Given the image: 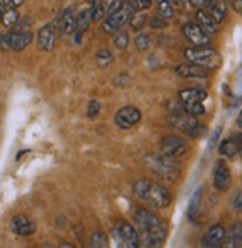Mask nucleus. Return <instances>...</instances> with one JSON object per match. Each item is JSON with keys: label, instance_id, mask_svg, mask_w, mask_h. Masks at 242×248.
<instances>
[{"label": "nucleus", "instance_id": "nucleus-35", "mask_svg": "<svg viewBox=\"0 0 242 248\" xmlns=\"http://www.w3.org/2000/svg\"><path fill=\"white\" fill-rule=\"evenodd\" d=\"M151 27L152 29H163V27H166L167 24L165 23V20L163 18H160V16H155V18H151Z\"/></svg>", "mask_w": 242, "mask_h": 248}, {"label": "nucleus", "instance_id": "nucleus-28", "mask_svg": "<svg viewBox=\"0 0 242 248\" xmlns=\"http://www.w3.org/2000/svg\"><path fill=\"white\" fill-rule=\"evenodd\" d=\"M135 45H136L137 49H141V51L148 49L150 45H151V38H150V34H147V33L137 34L136 39H135Z\"/></svg>", "mask_w": 242, "mask_h": 248}, {"label": "nucleus", "instance_id": "nucleus-22", "mask_svg": "<svg viewBox=\"0 0 242 248\" xmlns=\"http://www.w3.org/2000/svg\"><path fill=\"white\" fill-rule=\"evenodd\" d=\"M93 18H91V9L87 8V9H82L78 16L75 18V24H76V29L79 30V33H84L90 29V24H91Z\"/></svg>", "mask_w": 242, "mask_h": 248}, {"label": "nucleus", "instance_id": "nucleus-13", "mask_svg": "<svg viewBox=\"0 0 242 248\" xmlns=\"http://www.w3.org/2000/svg\"><path fill=\"white\" fill-rule=\"evenodd\" d=\"M11 227H12V232L16 233V235H20V236H29V235L36 232V226H34V223L30 221L24 216L15 217L11 221Z\"/></svg>", "mask_w": 242, "mask_h": 248}, {"label": "nucleus", "instance_id": "nucleus-29", "mask_svg": "<svg viewBox=\"0 0 242 248\" xmlns=\"http://www.w3.org/2000/svg\"><path fill=\"white\" fill-rule=\"evenodd\" d=\"M114 44H115V46L118 49H126L129 46V33L127 31H120L115 36Z\"/></svg>", "mask_w": 242, "mask_h": 248}, {"label": "nucleus", "instance_id": "nucleus-11", "mask_svg": "<svg viewBox=\"0 0 242 248\" xmlns=\"http://www.w3.org/2000/svg\"><path fill=\"white\" fill-rule=\"evenodd\" d=\"M169 124L172 127H175L178 130H182L188 135H192V132L199 126V121L193 117V115H188V114H174L169 117Z\"/></svg>", "mask_w": 242, "mask_h": 248}, {"label": "nucleus", "instance_id": "nucleus-10", "mask_svg": "<svg viewBox=\"0 0 242 248\" xmlns=\"http://www.w3.org/2000/svg\"><path fill=\"white\" fill-rule=\"evenodd\" d=\"M182 33H184V36L196 46L208 45L211 42V36L208 33H205L199 24H185L182 27Z\"/></svg>", "mask_w": 242, "mask_h": 248}, {"label": "nucleus", "instance_id": "nucleus-43", "mask_svg": "<svg viewBox=\"0 0 242 248\" xmlns=\"http://www.w3.org/2000/svg\"><path fill=\"white\" fill-rule=\"evenodd\" d=\"M157 2H167V3H174V2H177V0H157Z\"/></svg>", "mask_w": 242, "mask_h": 248}, {"label": "nucleus", "instance_id": "nucleus-41", "mask_svg": "<svg viewBox=\"0 0 242 248\" xmlns=\"http://www.w3.org/2000/svg\"><path fill=\"white\" fill-rule=\"evenodd\" d=\"M218 135H220V129H217V130H215V133H214V136H212V140H211V145H212V144H215V140H217Z\"/></svg>", "mask_w": 242, "mask_h": 248}, {"label": "nucleus", "instance_id": "nucleus-17", "mask_svg": "<svg viewBox=\"0 0 242 248\" xmlns=\"http://www.w3.org/2000/svg\"><path fill=\"white\" fill-rule=\"evenodd\" d=\"M33 41V34L30 31H18V33H8L9 48L15 51H23Z\"/></svg>", "mask_w": 242, "mask_h": 248}, {"label": "nucleus", "instance_id": "nucleus-16", "mask_svg": "<svg viewBox=\"0 0 242 248\" xmlns=\"http://www.w3.org/2000/svg\"><path fill=\"white\" fill-rule=\"evenodd\" d=\"M175 72L182 78H206L208 77V70L195 63L180 64L175 67Z\"/></svg>", "mask_w": 242, "mask_h": 248}, {"label": "nucleus", "instance_id": "nucleus-14", "mask_svg": "<svg viewBox=\"0 0 242 248\" xmlns=\"http://www.w3.org/2000/svg\"><path fill=\"white\" fill-rule=\"evenodd\" d=\"M205 8H208V11H206V12L210 14V16H211L215 24H221L223 20L226 18V15H227L226 0H211V2Z\"/></svg>", "mask_w": 242, "mask_h": 248}, {"label": "nucleus", "instance_id": "nucleus-8", "mask_svg": "<svg viewBox=\"0 0 242 248\" xmlns=\"http://www.w3.org/2000/svg\"><path fill=\"white\" fill-rule=\"evenodd\" d=\"M162 151L166 155L170 157H181L188 151V144L187 140L178 136H166L162 142Z\"/></svg>", "mask_w": 242, "mask_h": 248}, {"label": "nucleus", "instance_id": "nucleus-3", "mask_svg": "<svg viewBox=\"0 0 242 248\" xmlns=\"http://www.w3.org/2000/svg\"><path fill=\"white\" fill-rule=\"evenodd\" d=\"M145 162L155 175L166 181H175L181 173L180 163L175 157L166 154H150L145 157Z\"/></svg>", "mask_w": 242, "mask_h": 248}, {"label": "nucleus", "instance_id": "nucleus-40", "mask_svg": "<svg viewBox=\"0 0 242 248\" xmlns=\"http://www.w3.org/2000/svg\"><path fill=\"white\" fill-rule=\"evenodd\" d=\"M236 209H241V191L236 193Z\"/></svg>", "mask_w": 242, "mask_h": 248}, {"label": "nucleus", "instance_id": "nucleus-25", "mask_svg": "<svg viewBox=\"0 0 242 248\" xmlns=\"http://www.w3.org/2000/svg\"><path fill=\"white\" fill-rule=\"evenodd\" d=\"M90 9H91V18L94 21L102 20L103 16L106 15V8H105V5H103L102 0H93V5Z\"/></svg>", "mask_w": 242, "mask_h": 248}, {"label": "nucleus", "instance_id": "nucleus-32", "mask_svg": "<svg viewBox=\"0 0 242 248\" xmlns=\"http://www.w3.org/2000/svg\"><path fill=\"white\" fill-rule=\"evenodd\" d=\"M230 245L232 247H241V226L236 224L232 230V236H230Z\"/></svg>", "mask_w": 242, "mask_h": 248}, {"label": "nucleus", "instance_id": "nucleus-18", "mask_svg": "<svg viewBox=\"0 0 242 248\" xmlns=\"http://www.w3.org/2000/svg\"><path fill=\"white\" fill-rule=\"evenodd\" d=\"M220 153L227 158H235L241 153V136L224 139L220 145Z\"/></svg>", "mask_w": 242, "mask_h": 248}, {"label": "nucleus", "instance_id": "nucleus-33", "mask_svg": "<svg viewBox=\"0 0 242 248\" xmlns=\"http://www.w3.org/2000/svg\"><path fill=\"white\" fill-rule=\"evenodd\" d=\"M121 6H123V0H108L106 12H108V14H114V12L120 11Z\"/></svg>", "mask_w": 242, "mask_h": 248}, {"label": "nucleus", "instance_id": "nucleus-1", "mask_svg": "<svg viewBox=\"0 0 242 248\" xmlns=\"http://www.w3.org/2000/svg\"><path fill=\"white\" fill-rule=\"evenodd\" d=\"M135 224H136V233L139 239V245L147 248H155L163 245L167 229L165 223L152 212L147 209H137L135 212Z\"/></svg>", "mask_w": 242, "mask_h": 248}, {"label": "nucleus", "instance_id": "nucleus-9", "mask_svg": "<svg viewBox=\"0 0 242 248\" xmlns=\"http://www.w3.org/2000/svg\"><path fill=\"white\" fill-rule=\"evenodd\" d=\"M57 39V24L49 23L39 29L38 31V46L44 51H51L56 46Z\"/></svg>", "mask_w": 242, "mask_h": 248}, {"label": "nucleus", "instance_id": "nucleus-4", "mask_svg": "<svg viewBox=\"0 0 242 248\" xmlns=\"http://www.w3.org/2000/svg\"><path fill=\"white\" fill-rule=\"evenodd\" d=\"M184 56L190 63H195L205 69H217L221 66V57L218 52L211 46H195L187 48L184 51Z\"/></svg>", "mask_w": 242, "mask_h": 248}, {"label": "nucleus", "instance_id": "nucleus-20", "mask_svg": "<svg viewBox=\"0 0 242 248\" xmlns=\"http://www.w3.org/2000/svg\"><path fill=\"white\" fill-rule=\"evenodd\" d=\"M196 20H197V24L202 27V30H203L205 33H208L210 36L217 31V24L212 21V18H211L210 14L206 12V11L199 9L197 14H196Z\"/></svg>", "mask_w": 242, "mask_h": 248}, {"label": "nucleus", "instance_id": "nucleus-6", "mask_svg": "<svg viewBox=\"0 0 242 248\" xmlns=\"http://www.w3.org/2000/svg\"><path fill=\"white\" fill-rule=\"evenodd\" d=\"M114 239L118 245L126 247V248H136L139 247V239H137V233L132 224L121 221L114 229Z\"/></svg>", "mask_w": 242, "mask_h": 248}, {"label": "nucleus", "instance_id": "nucleus-24", "mask_svg": "<svg viewBox=\"0 0 242 248\" xmlns=\"http://www.w3.org/2000/svg\"><path fill=\"white\" fill-rule=\"evenodd\" d=\"M18 20H20V15H18V12H16V9H14V8H8V9L3 12L2 23H3L6 27H12V26H15L16 23H18Z\"/></svg>", "mask_w": 242, "mask_h": 248}, {"label": "nucleus", "instance_id": "nucleus-21", "mask_svg": "<svg viewBox=\"0 0 242 248\" xmlns=\"http://www.w3.org/2000/svg\"><path fill=\"white\" fill-rule=\"evenodd\" d=\"M76 29L75 24V15H74V9L72 8H67L61 16L60 20V30L63 34H72Z\"/></svg>", "mask_w": 242, "mask_h": 248}, {"label": "nucleus", "instance_id": "nucleus-5", "mask_svg": "<svg viewBox=\"0 0 242 248\" xmlns=\"http://www.w3.org/2000/svg\"><path fill=\"white\" fill-rule=\"evenodd\" d=\"M136 9H137V8L135 6L133 2H127L126 5L123 3V6H121L120 11H117V12H114V14H109L108 20H106L105 23H103V30L108 31V33H115V31H118L121 27H123V26L129 21V18L132 16V14H135Z\"/></svg>", "mask_w": 242, "mask_h": 248}, {"label": "nucleus", "instance_id": "nucleus-12", "mask_svg": "<svg viewBox=\"0 0 242 248\" xmlns=\"http://www.w3.org/2000/svg\"><path fill=\"white\" fill-rule=\"evenodd\" d=\"M226 238H227L226 229H224L223 226H220V224H215L203 236V245L205 247H218V245L224 244Z\"/></svg>", "mask_w": 242, "mask_h": 248}, {"label": "nucleus", "instance_id": "nucleus-42", "mask_svg": "<svg viewBox=\"0 0 242 248\" xmlns=\"http://www.w3.org/2000/svg\"><path fill=\"white\" fill-rule=\"evenodd\" d=\"M3 12H5V9H3V5L0 3V21H2V16H3Z\"/></svg>", "mask_w": 242, "mask_h": 248}, {"label": "nucleus", "instance_id": "nucleus-36", "mask_svg": "<svg viewBox=\"0 0 242 248\" xmlns=\"http://www.w3.org/2000/svg\"><path fill=\"white\" fill-rule=\"evenodd\" d=\"M2 2H3V6L16 9V8L21 6V5L24 3V0H2Z\"/></svg>", "mask_w": 242, "mask_h": 248}, {"label": "nucleus", "instance_id": "nucleus-31", "mask_svg": "<svg viewBox=\"0 0 242 248\" xmlns=\"http://www.w3.org/2000/svg\"><path fill=\"white\" fill-rule=\"evenodd\" d=\"M91 245L96 247V248H102V247H108V241H106V236L100 233V232H96L93 236H91Z\"/></svg>", "mask_w": 242, "mask_h": 248}, {"label": "nucleus", "instance_id": "nucleus-15", "mask_svg": "<svg viewBox=\"0 0 242 248\" xmlns=\"http://www.w3.org/2000/svg\"><path fill=\"white\" fill-rule=\"evenodd\" d=\"M214 183H215V187L221 191L227 190L232 184V173L229 170V168L224 165V163H218L217 168H215V172H214Z\"/></svg>", "mask_w": 242, "mask_h": 248}, {"label": "nucleus", "instance_id": "nucleus-30", "mask_svg": "<svg viewBox=\"0 0 242 248\" xmlns=\"http://www.w3.org/2000/svg\"><path fill=\"white\" fill-rule=\"evenodd\" d=\"M96 59H97V63H99L100 66H106L108 63L112 62V54H111V51H109V49H100V51L97 52Z\"/></svg>", "mask_w": 242, "mask_h": 248}, {"label": "nucleus", "instance_id": "nucleus-44", "mask_svg": "<svg viewBox=\"0 0 242 248\" xmlns=\"http://www.w3.org/2000/svg\"><path fill=\"white\" fill-rule=\"evenodd\" d=\"M127 2H133V0H127Z\"/></svg>", "mask_w": 242, "mask_h": 248}, {"label": "nucleus", "instance_id": "nucleus-19", "mask_svg": "<svg viewBox=\"0 0 242 248\" xmlns=\"http://www.w3.org/2000/svg\"><path fill=\"white\" fill-rule=\"evenodd\" d=\"M180 97L185 105V103L203 102L206 97H208V94H206V92H203L202 88H187V90L180 92Z\"/></svg>", "mask_w": 242, "mask_h": 248}, {"label": "nucleus", "instance_id": "nucleus-26", "mask_svg": "<svg viewBox=\"0 0 242 248\" xmlns=\"http://www.w3.org/2000/svg\"><path fill=\"white\" fill-rule=\"evenodd\" d=\"M157 15L163 20H170L172 16H174V8H172V5L167 3V2H159Z\"/></svg>", "mask_w": 242, "mask_h": 248}, {"label": "nucleus", "instance_id": "nucleus-23", "mask_svg": "<svg viewBox=\"0 0 242 248\" xmlns=\"http://www.w3.org/2000/svg\"><path fill=\"white\" fill-rule=\"evenodd\" d=\"M147 21H148V16L145 14H142V12L141 14H132V16L129 18V23H130L132 29L137 30V31L145 27Z\"/></svg>", "mask_w": 242, "mask_h": 248}, {"label": "nucleus", "instance_id": "nucleus-37", "mask_svg": "<svg viewBox=\"0 0 242 248\" xmlns=\"http://www.w3.org/2000/svg\"><path fill=\"white\" fill-rule=\"evenodd\" d=\"M133 3L136 8H139V9H147L151 6L152 3V0H133Z\"/></svg>", "mask_w": 242, "mask_h": 248}, {"label": "nucleus", "instance_id": "nucleus-38", "mask_svg": "<svg viewBox=\"0 0 242 248\" xmlns=\"http://www.w3.org/2000/svg\"><path fill=\"white\" fill-rule=\"evenodd\" d=\"M210 2H211V0H190V3H192V6L199 8V9L205 8V6L208 5Z\"/></svg>", "mask_w": 242, "mask_h": 248}, {"label": "nucleus", "instance_id": "nucleus-34", "mask_svg": "<svg viewBox=\"0 0 242 248\" xmlns=\"http://www.w3.org/2000/svg\"><path fill=\"white\" fill-rule=\"evenodd\" d=\"M99 112H100V103H99L97 100H91V102L89 103L87 115H89L90 118H94Z\"/></svg>", "mask_w": 242, "mask_h": 248}, {"label": "nucleus", "instance_id": "nucleus-27", "mask_svg": "<svg viewBox=\"0 0 242 248\" xmlns=\"http://www.w3.org/2000/svg\"><path fill=\"white\" fill-rule=\"evenodd\" d=\"M185 111L188 115L193 117H199L202 114H205V106L203 102H195V103H185Z\"/></svg>", "mask_w": 242, "mask_h": 248}, {"label": "nucleus", "instance_id": "nucleus-7", "mask_svg": "<svg viewBox=\"0 0 242 248\" xmlns=\"http://www.w3.org/2000/svg\"><path fill=\"white\" fill-rule=\"evenodd\" d=\"M142 118L141 111L135 106H124L115 115V123L120 129H130L135 124H137Z\"/></svg>", "mask_w": 242, "mask_h": 248}, {"label": "nucleus", "instance_id": "nucleus-2", "mask_svg": "<svg viewBox=\"0 0 242 248\" xmlns=\"http://www.w3.org/2000/svg\"><path fill=\"white\" fill-rule=\"evenodd\" d=\"M135 194L154 208H166L170 203V193L159 183L152 180H139L135 187Z\"/></svg>", "mask_w": 242, "mask_h": 248}, {"label": "nucleus", "instance_id": "nucleus-39", "mask_svg": "<svg viewBox=\"0 0 242 248\" xmlns=\"http://www.w3.org/2000/svg\"><path fill=\"white\" fill-rule=\"evenodd\" d=\"M229 2H230V5L239 12L241 11V2H242V0H229Z\"/></svg>", "mask_w": 242, "mask_h": 248}]
</instances>
